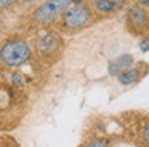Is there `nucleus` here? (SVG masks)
Returning a JSON list of instances; mask_svg holds the SVG:
<instances>
[{
	"instance_id": "nucleus-6",
	"label": "nucleus",
	"mask_w": 149,
	"mask_h": 147,
	"mask_svg": "<svg viewBox=\"0 0 149 147\" xmlns=\"http://www.w3.org/2000/svg\"><path fill=\"white\" fill-rule=\"evenodd\" d=\"M133 64H135V58H133L132 54L123 53V54H120L119 58H116L114 61H111L107 70H109V74H111L112 77H117L120 72L127 70L128 67H132Z\"/></svg>"
},
{
	"instance_id": "nucleus-15",
	"label": "nucleus",
	"mask_w": 149,
	"mask_h": 147,
	"mask_svg": "<svg viewBox=\"0 0 149 147\" xmlns=\"http://www.w3.org/2000/svg\"><path fill=\"white\" fill-rule=\"evenodd\" d=\"M136 5L143 6V8H148V6H149V0H136Z\"/></svg>"
},
{
	"instance_id": "nucleus-14",
	"label": "nucleus",
	"mask_w": 149,
	"mask_h": 147,
	"mask_svg": "<svg viewBox=\"0 0 149 147\" xmlns=\"http://www.w3.org/2000/svg\"><path fill=\"white\" fill-rule=\"evenodd\" d=\"M143 136H144V142L149 146V125L144 128V133H143Z\"/></svg>"
},
{
	"instance_id": "nucleus-5",
	"label": "nucleus",
	"mask_w": 149,
	"mask_h": 147,
	"mask_svg": "<svg viewBox=\"0 0 149 147\" xmlns=\"http://www.w3.org/2000/svg\"><path fill=\"white\" fill-rule=\"evenodd\" d=\"M63 46V40L56 32L47 31L40 35L39 43H37V50L42 56H53V54L59 53Z\"/></svg>"
},
{
	"instance_id": "nucleus-7",
	"label": "nucleus",
	"mask_w": 149,
	"mask_h": 147,
	"mask_svg": "<svg viewBox=\"0 0 149 147\" xmlns=\"http://www.w3.org/2000/svg\"><path fill=\"white\" fill-rule=\"evenodd\" d=\"M143 72H141V67L138 66H132L128 67L127 70H123V72H120L119 75H117V78H119L120 85L123 86H130L133 85V83H136L139 78H141Z\"/></svg>"
},
{
	"instance_id": "nucleus-10",
	"label": "nucleus",
	"mask_w": 149,
	"mask_h": 147,
	"mask_svg": "<svg viewBox=\"0 0 149 147\" xmlns=\"http://www.w3.org/2000/svg\"><path fill=\"white\" fill-rule=\"evenodd\" d=\"M85 147H107V142L104 139H93L91 142H88Z\"/></svg>"
},
{
	"instance_id": "nucleus-3",
	"label": "nucleus",
	"mask_w": 149,
	"mask_h": 147,
	"mask_svg": "<svg viewBox=\"0 0 149 147\" xmlns=\"http://www.w3.org/2000/svg\"><path fill=\"white\" fill-rule=\"evenodd\" d=\"M74 3V0H45L34 11V21L39 24H50L56 21Z\"/></svg>"
},
{
	"instance_id": "nucleus-13",
	"label": "nucleus",
	"mask_w": 149,
	"mask_h": 147,
	"mask_svg": "<svg viewBox=\"0 0 149 147\" xmlns=\"http://www.w3.org/2000/svg\"><path fill=\"white\" fill-rule=\"evenodd\" d=\"M18 0H0V8H7V6L13 5V3H16Z\"/></svg>"
},
{
	"instance_id": "nucleus-12",
	"label": "nucleus",
	"mask_w": 149,
	"mask_h": 147,
	"mask_svg": "<svg viewBox=\"0 0 149 147\" xmlns=\"http://www.w3.org/2000/svg\"><path fill=\"white\" fill-rule=\"evenodd\" d=\"M139 50L149 51V37H141V40H139Z\"/></svg>"
},
{
	"instance_id": "nucleus-11",
	"label": "nucleus",
	"mask_w": 149,
	"mask_h": 147,
	"mask_svg": "<svg viewBox=\"0 0 149 147\" xmlns=\"http://www.w3.org/2000/svg\"><path fill=\"white\" fill-rule=\"evenodd\" d=\"M11 82H13V85L21 86L24 83V78H23V75H21V74H13V75H11Z\"/></svg>"
},
{
	"instance_id": "nucleus-2",
	"label": "nucleus",
	"mask_w": 149,
	"mask_h": 147,
	"mask_svg": "<svg viewBox=\"0 0 149 147\" xmlns=\"http://www.w3.org/2000/svg\"><path fill=\"white\" fill-rule=\"evenodd\" d=\"M63 26L69 31H80L93 21V10L87 3H72L63 13Z\"/></svg>"
},
{
	"instance_id": "nucleus-16",
	"label": "nucleus",
	"mask_w": 149,
	"mask_h": 147,
	"mask_svg": "<svg viewBox=\"0 0 149 147\" xmlns=\"http://www.w3.org/2000/svg\"><path fill=\"white\" fill-rule=\"evenodd\" d=\"M114 3H117V5H122V3H125L127 0H112Z\"/></svg>"
},
{
	"instance_id": "nucleus-1",
	"label": "nucleus",
	"mask_w": 149,
	"mask_h": 147,
	"mask_svg": "<svg viewBox=\"0 0 149 147\" xmlns=\"http://www.w3.org/2000/svg\"><path fill=\"white\" fill-rule=\"evenodd\" d=\"M31 54H32V48L23 38H11L5 42L3 46L0 48V61L11 69L26 64L31 59Z\"/></svg>"
},
{
	"instance_id": "nucleus-8",
	"label": "nucleus",
	"mask_w": 149,
	"mask_h": 147,
	"mask_svg": "<svg viewBox=\"0 0 149 147\" xmlns=\"http://www.w3.org/2000/svg\"><path fill=\"white\" fill-rule=\"evenodd\" d=\"M91 6H93L91 10H95L100 15H112L120 8V5L114 3L112 0H93Z\"/></svg>"
},
{
	"instance_id": "nucleus-4",
	"label": "nucleus",
	"mask_w": 149,
	"mask_h": 147,
	"mask_svg": "<svg viewBox=\"0 0 149 147\" xmlns=\"http://www.w3.org/2000/svg\"><path fill=\"white\" fill-rule=\"evenodd\" d=\"M127 27L132 34L144 37L149 32V13L146 8L139 5H132L127 13Z\"/></svg>"
},
{
	"instance_id": "nucleus-9",
	"label": "nucleus",
	"mask_w": 149,
	"mask_h": 147,
	"mask_svg": "<svg viewBox=\"0 0 149 147\" xmlns=\"http://www.w3.org/2000/svg\"><path fill=\"white\" fill-rule=\"evenodd\" d=\"M10 101H11L10 93H8L5 88H0V109H5L8 104H10Z\"/></svg>"
}]
</instances>
